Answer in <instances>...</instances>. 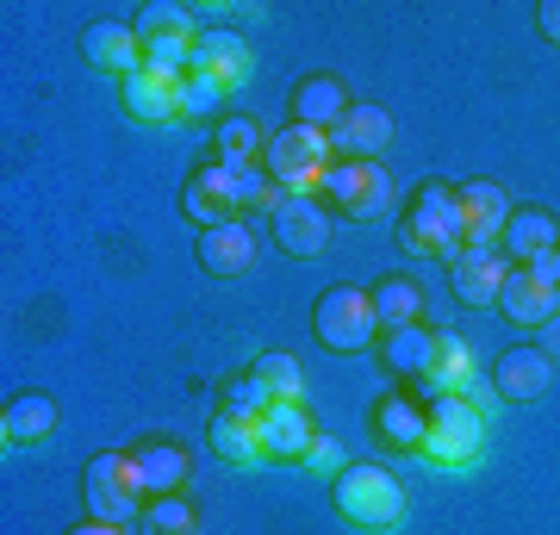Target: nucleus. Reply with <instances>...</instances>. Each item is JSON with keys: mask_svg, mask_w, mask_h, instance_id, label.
<instances>
[{"mask_svg": "<svg viewBox=\"0 0 560 535\" xmlns=\"http://www.w3.org/2000/svg\"><path fill=\"white\" fill-rule=\"evenodd\" d=\"M81 498H88V516H101V523H131V516H143L150 498H143V479H138L131 449H101V455L88 461Z\"/></svg>", "mask_w": 560, "mask_h": 535, "instance_id": "obj_5", "label": "nucleus"}, {"mask_svg": "<svg viewBox=\"0 0 560 535\" xmlns=\"http://www.w3.org/2000/svg\"><path fill=\"white\" fill-rule=\"evenodd\" d=\"M81 57L94 62L101 75H138L143 69V44H138V25L131 20H94L81 32Z\"/></svg>", "mask_w": 560, "mask_h": 535, "instance_id": "obj_17", "label": "nucleus"}, {"mask_svg": "<svg viewBox=\"0 0 560 535\" xmlns=\"http://www.w3.org/2000/svg\"><path fill=\"white\" fill-rule=\"evenodd\" d=\"M312 330H318V342L330 349V356H361V349H374V342H381L374 293H368V287L337 280V287L312 305Z\"/></svg>", "mask_w": 560, "mask_h": 535, "instance_id": "obj_4", "label": "nucleus"}, {"mask_svg": "<svg viewBox=\"0 0 560 535\" xmlns=\"http://www.w3.org/2000/svg\"><path fill=\"white\" fill-rule=\"evenodd\" d=\"M143 535H200V511L187 498H150L143 504Z\"/></svg>", "mask_w": 560, "mask_h": 535, "instance_id": "obj_32", "label": "nucleus"}, {"mask_svg": "<svg viewBox=\"0 0 560 535\" xmlns=\"http://www.w3.org/2000/svg\"><path fill=\"white\" fill-rule=\"evenodd\" d=\"M261 150H268V131H261L256 119H243V113H224V119L212 125V162H224V168L261 162Z\"/></svg>", "mask_w": 560, "mask_h": 535, "instance_id": "obj_29", "label": "nucleus"}, {"mask_svg": "<svg viewBox=\"0 0 560 535\" xmlns=\"http://www.w3.org/2000/svg\"><path fill=\"white\" fill-rule=\"evenodd\" d=\"M399 249L405 256H430V261H455L467 249L455 181H423L418 194H411V206H405V219H399Z\"/></svg>", "mask_w": 560, "mask_h": 535, "instance_id": "obj_2", "label": "nucleus"}, {"mask_svg": "<svg viewBox=\"0 0 560 535\" xmlns=\"http://www.w3.org/2000/svg\"><path fill=\"white\" fill-rule=\"evenodd\" d=\"M194 256H200L206 275H249V261H256V231L243 219L231 224H212V231H200V243H194Z\"/></svg>", "mask_w": 560, "mask_h": 535, "instance_id": "obj_23", "label": "nucleus"}, {"mask_svg": "<svg viewBox=\"0 0 560 535\" xmlns=\"http://www.w3.org/2000/svg\"><path fill=\"white\" fill-rule=\"evenodd\" d=\"M548 386H555V356L548 349H504L492 361V393L504 405H536Z\"/></svg>", "mask_w": 560, "mask_h": 535, "instance_id": "obj_15", "label": "nucleus"}, {"mask_svg": "<svg viewBox=\"0 0 560 535\" xmlns=\"http://www.w3.org/2000/svg\"><path fill=\"white\" fill-rule=\"evenodd\" d=\"M368 293H374L381 330H411V324H423V287L411 275H386V280H374Z\"/></svg>", "mask_w": 560, "mask_h": 535, "instance_id": "obj_28", "label": "nucleus"}, {"mask_svg": "<svg viewBox=\"0 0 560 535\" xmlns=\"http://www.w3.org/2000/svg\"><path fill=\"white\" fill-rule=\"evenodd\" d=\"M57 437V405L44 393H20L7 398V411H0V442L7 449H38V442Z\"/></svg>", "mask_w": 560, "mask_h": 535, "instance_id": "obj_25", "label": "nucleus"}, {"mask_svg": "<svg viewBox=\"0 0 560 535\" xmlns=\"http://www.w3.org/2000/svg\"><path fill=\"white\" fill-rule=\"evenodd\" d=\"M305 467H312V474H330V479H337L342 467H349V461H342V442H337V437H324V430H318V442H312Z\"/></svg>", "mask_w": 560, "mask_h": 535, "instance_id": "obj_34", "label": "nucleus"}, {"mask_svg": "<svg viewBox=\"0 0 560 535\" xmlns=\"http://www.w3.org/2000/svg\"><path fill=\"white\" fill-rule=\"evenodd\" d=\"M224 100H231V88H219L212 75H187L180 81V119L187 125H219Z\"/></svg>", "mask_w": 560, "mask_h": 535, "instance_id": "obj_30", "label": "nucleus"}, {"mask_svg": "<svg viewBox=\"0 0 560 535\" xmlns=\"http://www.w3.org/2000/svg\"><path fill=\"white\" fill-rule=\"evenodd\" d=\"M486 455V411L474 398H430V437L423 461L436 467H474Z\"/></svg>", "mask_w": 560, "mask_h": 535, "instance_id": "obj_6", "label": "nucleus"}, {"mask_svg": "<svg viewBox=\"0 0 560 535\" xmlns=\"http://www.w3.org/2000/svg\"><path fill=\"white\" fill-rule=\"evenodd\" d=\"M249 368H256V380L268 386V393H275V405H300L305 380H300V361H293V356H280V349H268V356H256Z\"/></svg>", "mask_w": 560, "mask_h": 535, "instance_id": "obj_31", "label": "nucleus"}, {"mask_svg": "<svg viewBox=\"0 0 560 535\" xmlns=\"http://www.w3.org/2000/svg\"><path fill=\"white\" fill-rule=\"evenodd\" d=\"M261 168L275 175L280 194H318L324 175L337 168V143H330V131L287 125V131H275V138H268V150H261Z\"/></svg>", "mask_w": 560, "mask_h": 535, "instance_id": "obj_3", "label": "nucleus"}, {"mask_svg": "<svg viewBox=\"0 0 560 535\" xmlns=\"http://www.w3.org/2000/svg\"><path fill=\"white\" fill-rule=\"evenodd\" d=\"M504 275H511L504 249H460V256L448 261V280H455V299H460V305H499Z\"/></svg>", "mask_w": 560, "mask_h": 535, "instance_id": "obj_21", "label": "nucleus"}, {"mask_svg": "<svg viewBox=\"0 0 560 535\" xmlns=\"http://www.w3.org/2000/svg\"><path fill=\"white\" fill-rule=\"evenodd\" d=\"M460 231H467V249H499L504 224H511V199H504L499 181H460Z\"/></svg>", "mask_w": 560, "mask_h": 535, "instance_id": "obj_12", "label": "nucleus"}, {"mask_svg": "<svg viewBox=\"0 0 560 535\" xmlns=\"http://www.w3.org/2000/svg\"><path fill=\"white\" fill-rule=\"evenodd\" d=\"M180 81L187 75H168V69H150L143 62L138 75L119 81V106L138 125H168V119H180Z\"/></svg>", "mask_w": 560, "mask_h": 535, "instance_id": "obj_13", "label": "nucleus"}, {"mask_svg": "<svg viewBox=\"0 0 560 535\" xmlns=\"http://www.w3.org/2000/svg\"><path fill=\"white\" fill-rule=\"evenodd\" d=\"M224 405H231V411H243V417H268V411H275V393L256 380V368H243V374L224 380Z\"/></svg>", "mask_w": 560, "mask_h": 535, "instance_id": "obj_33", "label": "nucleus"}, {"mask_svg": "<svg viewBox=\"0 0 560 535\" xmlns=\"http://www.w3.org/2000/svg\"><path fill=\"white\" fill-rule=\"evenodd\" d=\"M499 312L523 330H541L548 317H560V287L555 280H541L536 268H511L504 275V293H499Z\"/></svg>", "mask_w": 560, "mask_h": 535, "instance_id": "obj_18", "label": "nucleus"}, {"mask_svg": "<svg viewBox=\"0 0 560 535\" xmlns=\"http://www.w3.org/2000/svg\"><path fill=\"white\" fill-rule=\"evenodd\" d=\"M275 243L287 249L293 261H312L330 249V206L312 194H287L275 212Z\"/></svg>", "mask_w": 560, "mask_h": 535, "instance_id": "obj_9", "label": "nucleus"}, {"mask_svg": "<svg viewBox=\"0 0 560 535\" xmlns=\"http://www.w3.org/2000/svg\"><path fill=\"white\" fill-rule=\"evenodd\" d=\"M499 249H511V268H529V261L555 256L560 249V219L548 206H511V224H504Z\"/></svg>", "mask_w": 560, "mask_h": 535, "instance_id": "obj_19", "label": "nucleus"}, {"mask_svg": "<svg viewBox=\"0 0 560 535\" xmlns=\"http://www.w3.org/2000/svg\"><path fill=\"white\" fill-rule=\"evenodd\" d=\"M330 504L349 530H368V535H386L405 523V486L386 467L374 461H349L337 479H330Z\"/></svg>", "mask_w": 560, "mask_h": 535, "instance_id": "obj_1", "label": "nucleus"}, {"mask_svg": "<svg viewBox=\"0 0 560 535\" xmlns=\"http://www.w3.org/2000/svg\"><path fill=\"white\" fill-rule=\"evenodd\" d=\"M368 423H374V442H381V449H393V455H423V437H430V411H423L418 398H411V386H399V393H381V398H374Z\"/></svg>", "mask_w": 560, "mask_h": 535, "instance_id": "obj_11", "label": "nucleus"}, {"mask_svg": "<svg viewBox=\"0 0 560 535\" xmlns=\"http://www.w3.org/2000/svg\"><path fill=\"white\" fill-rule=\"evenodd\" d=\"M69 535H125V523H101V516H88V523H75Z\"/></svg>", "mask_w": 560, "mask_h": 535, "instance_id": "obj_36", "label": "nucleus"}, {"mask_svg": "<svg viewBox=\"0 0 560 535\" xmlns=\"http://www.w3.org/2000/svg\"><path fill=\"white\" fill-rule=\"evenodd\" d=\"M324 206L330 212H342V219H355V224H368V219H386L393 212V175H386L381 162H337L330 175H324Z\"/></svg>", "mask_w": 560, "mask_h": 535, "instance_id": "obj_8", "label": "nucleus"}, {"mask_svg": "<svg viewBox=\"0 0 560 535\" xmlns=\"http://www.w3.org/2000/svg\"><path fill=\"white\" fill-rule=\"evenodd\" d=\"M423 393L430 398H474V349L455 330H436V361L423 374Z\"/></svg>", "mask_w": 560, "mask_h": 535, "instance_id": "obj_27", "label": "nucleus"}, {"mask_svg": "<svg viewBox=\"0 0 560 535\" xmlns=\"http://www.w3.org/2000/svg\"><path fill=\"white\" fill-rule=\"evenodd\" d=\"M536 25H541V38H548V44H560V0H541Z\"/></svg>", "mask_w": 560, "mask_h": 535, "instance_id": "obj_35", "label": "nucleus"}, {"mask_svg": "<svg viewBox=\"0 0 560 535\" xmlns=\"http://www.w3.org/2000/svg\"><path fill=\"white\" fill-rule=\"evenodd\" d=\"M393 113L386 106H374V100H361V106H349L342 113V125L330 131V143H337V162H381L386 143H393Z\"/></svg>", "mask_w": 560, "mask_h": 535, "instance_id": "obj_14", "label": "nucleus"}, {"mask_svg": "<svg viewBox=\"0 0 560 535\" xmlns=\"http://www.w3.org/2000/svg\"><path fill=\"white\" fill-rule=\"evenodd\" d=\"M131 461H138V479H143V498H175L187 479H194V455L180 449V442L168 437H150L131 449Z\"/></svg>", "mask_w": 560, "mask_h": 535, "instance_id": "obj_20", "label": "nucleus"}, {"mask_svg": "<svg viewBox=\"0 0 560 535\" xmlns=\"http://www.w3.org/2000/svg\"><path fill=\"white\" fill-rule=\"evenodd\" d=\"M312 442H318V423L305 411V398L300 405H275V411L261 417V449H268V461H305Z\"/></svg>", "mask_w": 560, "mask_h": 535, "instance_id": "obj_24", "label": "nucleus"}, {"mask_svg": "<svg viewBox=\"0 0 560 535\" xmlns=\"http://www.w3.org/2000/svg\"><path fill=\"white\" fill-rule=\"evenodd\" d=\"M355 100H349V88H342V75H300L293 81V100H287V113L293 119L287 125H305V131H337L342 113H349Z\"/></svg>", "mask_w": 560, "mask_h": 535, "instance_id": "obj_16", "label": "nucleus"}, {"mask_svg": "<svg viewBox=\"0 0 560 535\" xmlns=\"http://www.w3.org/2000/svg\"><path fill=\"white\" fill-rule=\"evenodd\" d=\"M131 25H138V44H143V62H150V69L187 75V62H194V38H200V13H194V7L150 0Z\"/></svg>", "mask_w": 560, "mask_h": 535, "instance_id": "obj_7", "label": "nucleus"}, {"mask_svg": "<svg viewBox=\"0 0 560 535\" xmlns=\"http://www.w3.org/2000/svg\"><path fill=\"white\" fill-rule=\"evenodd\" d=\"M206 442H212V455L231 461V467H261V461H268V449H261V417H243V411H231V405L212 411Z\"/></svg>", "mask_w": 560, "mask_h": 535, "instance_id": "obj_22", "label": "nucleus"}, {"mask_svg": "<svg viewBox=\"0 0 560 535\" xmlns=\"http://www.w3.org/2000/svg\"><path fill=\"white\" fill-rule=\"evenodd\" d=\"M374 349H381V368H386L393 380H418V386H423L430 361H436V330H430V324H411V330H386Z\"/></svg>", "mask_w": 560, "mask_h": 535, "instance_id": "obj_26", "label": "nucleus"}, {"mask_svg": "<svg viewBox=\"0 0 560 535\" xmlns=\"http://www.w3.org/2000/svg\"><path fill=\"white\" fill-rule=\"evenodd\" d=\"M249 69H256V57H249V38H243V32H231V25H200L187 75H212L219 88L237 94L243 81H249Z\"/></svg>", "mask_w": 560, "mask_h": 535, "instance_id": "obj_10", "label": "nucleus"}, {"mask_svg": "<svg viewBox=\"0 0 560 535\" xmlns=\"http://www.w3.org/2000/svg\"><path fill=\"white\" fill-rule=\"evenodd\" d=\"M541 342H548V356L560 349V317H548V324H541Z\"/></svg>", "mask_w": 560, "mask_h": 535, "instance_id": "obj_37", "label": "nucleus"}]
</instances>
